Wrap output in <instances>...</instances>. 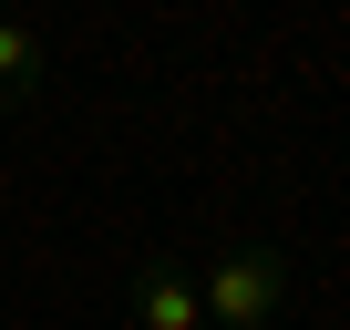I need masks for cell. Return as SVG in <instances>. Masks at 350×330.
I'll return each instance as SVG.
<instances>
[{
	"label": "cell",
	"instance_id": "6da1fadb",
	"mask_svg": "<svg viewBox=\"0 0 350 330\" xmlns=\"http://www.w3.org/2000/svg\"><path fill=\"white\" fill-rule=\"evenodd\" d=\"M288 248H217L206 268H196V309H206V330H268L278 309H288Z\"/></svg>",
	"mask_w": 350,
	"mask_h": 330
},
{
	"label": "cell",
	"instance_id": "7a4b0ae2",
	"mask_svg": "<svg viewBox=\"0 0 350 330\" xmlns=\"http://www.w3.org/2000/svg\"><path fill=\"white\" fill-rule=\"evenodd\" d=\"M134 330H206V309H196V268L144 258V279H134Z\"/></svg>",
	"mask_w": 350,
	"mask_h": 330
},
{
	"label": "cell",
	"instance_id": "3957f363",
	"mask_svg": "<svg viewBox=\"0 0 350 330\" xmlns=\"http://www.w3.org/2000/svg\"><path fill=\"white\" fill-rule=\"evenodd\" d=\"M42 31H21V21H0V114H21L31 103V83H42Z\"/></svg>",
	"mask_w": 350,
	"mask_h": 330
}]
</instances>
